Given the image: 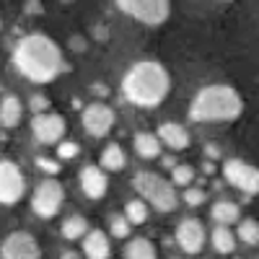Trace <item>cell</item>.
<instances>
[{
  "mask_svg": "<svg viewBox=\"0 0 259 259\" xmlns=\"http://www.w3.org/2000/svg\"><path fill=\"white\" fill-rule=\"evenodd\" d=\"M13 65L31 83H52L62 70V52L50 36L29 34L16 45Z\"/></svg>",
  "mask_w": 259,
  "mask_h": 259,
  "instance_id": "cell-1",
  "label": "cell"
},
{
  "mask_svg": "<svg viewBox=\"0 0 259 259\" xmlns=\"http://www.w3.org/2000/svg\"><path fill=\"white\" fill-rule=\"evenodd\" d=\"M171 91V75L156 60H140L122 78V94L135 106H158Z\"/></svg>",
  "mask_w": 259,
  "mask_h": 259,
  "instance_id": "cell-2",
  "label": "cell"
},
{
  "mask_svg": "<svg viewBox=\"0 0 259 259\" xmlns=\"http://www.w3.org/2000/svg\"><path fill=\"white\" fill-rule=\"evenodd\" d=\"M244 112V99L231 85H205L189 104L192 122H236Z\"/></svg>",
  "mask_w": 259,
  "mask_h": 259,
  "instance_id": "cell-3",
  "label": "cell"
},
{
  "mask_svg": "<svg viewBox=\"0 0 259 259\" xmlns=\"http://www.w3.org/2000/svg\"><path fill=\"white\" fill-rule=\"evenodd\" d=\"M133 187L138 192V197H143L150 207H156L158 212H174L179 207V194L174 184L166 182L163 177L153 174V171H143L133 179Z\"/></svg>",
  "mask_w": 259,
  "mask_h": 259,
  "instance_id": "cell-4",
  "label": "cell"
},
{
  "mask_svg": "<svg viewBox=\"0 0 259 259\" xmlns=\"http://www.w3.org/2000/svg\"><path fill=\"white\" fill-rule=\"evenodd\" d=\"M117 8L145 26H161L171 16L168 0H117Z\"/></svg>",
  "mask_w": 259,
  "mask_h": 259,
  "instance_id": "cell-5",
  "label": "cell"
},
{
  "mask_svg": "<svg viewBox=\"0 0 259 259\" xmlns=\"http://www.w3.org/2000/svg\"><path fill=\"white\" fill-rule=\"evenodd\" d=\"M62 200H65V189L62 184L55 179V177H47V179H41L34 189V197H31V207L34 212L39 215V218H55V215L60 212L62 207Z\"/></svg>",
  "mask_w": 259,
  "mask_h": 259,
  "instance_id": "cell-6",
  "label": "cell"
},
{
  "mask_svg": "<svg viewBox=\"0 0 259 259\" xmlns=\"http://www.w3.org/2000/svg\"><path fill=\"white\" fill-rule=\"evenodd\" d=\"M223 177L231 187H236L239 192H244L246 197L251 194H259V168L246 163V161H239V158H231L223 163Z\"/></svg>",
  "mask_w": 259,
  "mask_h": 259,
  "instance_id": "cell-7",
  "label": "cell"
},
{
  "mask_svg": "<svg viewBox=\"0 0 259 259\" xmlns=\"http://www.w3.org/2000/svg\"><path fill=\"white\" fill-rule=\"evenodd\" d=\"M26 192V179L13 161H0V205L21 202Z\"/></svg>",
  "mask_w": 259,
  "mask_h": 259,
  "instance_id": "cell-8",
  "label": "cell"
},
{
  "mask_svg": "<svg viewBox=\"0 0 259 259\" xmlns=\"http://www.w3.org/2000/svg\"><path fill=\"white\" fill-rule=\"evenodd\" d=\"M3 259H41V249L36 239L26 231H13L6 236L3 246H0Z\"/></svg>",
  "mask_w": 259,
  "mask_h": 259,
  "instance_id": "cell-9",
  "label": "cell"
},
{
  "mask_svg": "<svg viewBox=\"0 0 259 259\" xmlns=\"http://www.w3.org/2000/svg\"><path fill=\"white\" fill-rule=\"evenodd\" d=\"M65 130H68V124H65V119L60 114H50V112L34 114L31 133L41 145H57L65 135Z\"/></svg>",
  "mask_w": 259,
  "mask_h": 259,
  "instance_id": "cell-10",
  "label": "cell"
},
{
  "mask_svg": "<svg viewBox=\"0 0 259 259\" xmlns=\"http://www.w3.org/2000/svg\"><path fill=\"white\" fill-rule=\"evenodd\" d=\"M80 119H83L85 133L94 135V138L109 135L112 127H114V112H112L106 104H89V106L83 109Z\"/></svg>",
  "mask_w": 259,
  "mask_h": 259,
  "instance_id": "cell-11",
  "label": "cell"
},
{
  "mask_svg": "<svg viewBox=\"0 0 259 259\" xmlns=\"http://www.w3.org/2000/svg\"><path fill=\"white\" fill-rule=\"evenodd\" d=\"M205 226L194 218H187L177 226V244L184 254H200L205 246Z\"/></svg>",
  "mask_w": 259,
  "mask_h": 259,
  "instance_id": "cell-12",
  "label": "cell"
},
{
  "mask_svg": "<svg viewBox=\"0 0 259 259\" xmlns=\"http://www.w3.org/2000/svg\"><path fill=\"white\" fill-rule=\"evenodd\" d=\"M80 189L85 197L91 200H101L106 189H109V177L101 166H85L80 168Z\"/></svg>",
  "mask_w": 259,
  "mask_h": 259,
  "instance_id": "cell-13",
  "label": "cell"
},
{
  "mask_svg": "<svg viewBox=\"0 0 259 259\" xmlns=\"http://www.w3.org/2000/svg\"><path fill=\"white\" fill-rule=\"evenodd\" d=\"M83 254L89 259H109L112 256V244L104 236V231H89L83 236Z\"/></svg>",
  "mask_w": 259,
  "mask_h": 259,
  "instance_id": "cell-14",
  "label": "cell"
},
{
  "mask_svg": "<svg viewBox=\"0 0 259 259\" xmlns=\"http://www.w3.org/2000/svg\"><path fill=\"white\" fill-rule=\"evenodd\" d=\"M158 138L161 143H166L171 150H184L189 148V133L179 124V122H163L158 127Z\"/></svg>",
  "mask_w": 259,
  "mask_h": 259,
  "instance_id": "cell-15",
  "label": "cell"
},
{
  "mask_svg": "<svg viewBox=\"0 0 259 259\" xmlns=\"http://www.w3.org/2000/svg\"><path fill=\"white\" fill-rule=\"evenodd\" d=\"M21 117H24V106H21V99L16 96H3V101H0V127L6 130H13L21 124Z\"/></svg>",
  "mask_w": 259,
  "mask_h": 259,
  "instance_id": "cell-16",
  "label": "cell"
},
{
  "mask_svg": "<svg viewBox=\"0 0 259 259\" xmlns=\"http://www.w3.org/2000/svg\"><path fill=\"white\" fill-rule=\"evenodd\" d=\"M161 138L158 133H138L135 135V150H138V156L145 158V161H153L161 156Z\"/></svg>",
  "mask_w": 259,
  "mask_h": 259,
  "instance_id": "cell-17",
  "label": "cell"
},
{
  "mask_svg": "<svg viewBox=\"0 0 259 259\" xmlns=\"http://www.w3.org/2000/svg\"><path fill=\"white\" fill-rule=\"evenodd\" d=\"M210 215H212V221H215V223H221V226H233V223H239L241 210H239V205H236V202L221 200V202H215V205H212Z\"/></svg>",
  "mask_w": 259,
  "mask_h": 259,
  "instance_id": "cell-18",
  "label": "cell"
},
{
  "mask_svg": "<svg viewBox=\"0 0 259 259\" xmlns=\"http://www.w3.org/2000/svg\"><path fill=\"white\" fill-rule=\"evenodd\" d=\"M124 166H127V156H124L122 145L109 143V145L101 150V168L104 171H122Z\"/></svg>",
  "mask_w": 259,
  "mask_h": 259,
  "instance_id": "cell-19",
  "label": "cell"
},
{
  "mask_svg": "<svg viewBox=\"0 0 259 259\" xmlns=\"http://www.w3.org/2000/svg\"><path fill=\"white\" fill-rule=\"evenodd\" d=\"M60 233H62V239H68V241H78L89 233V221H85L83 215H70V218L62 221Z\"/></svg>",
  "mask_w": 259,
  "mask_h": 259,
  "instance_id": "cell-20",
  "label": "cell"
},
{
  "mask_svg": "<svg viewBox=\"0 0 259 259\" xmlns=\"http://www.w3.org/2000/svg\"><path fill=\"white\" fill-rule=\"evenodd\" d=\"M210 241H212L215 251L231 254V251L236 249V241H239V239H236V233L231 231V226H221V223H218V228L210 233Z\"/></svg>",
  "mask_w": 259,
  "mask_h": 259,
  "instance_id": "cell-21",
  "label": "cell"
},
{
  "mask_svg": "<svg viewBox=\"0 0 259 259\" xmlns=\"http://www.w3.org/2000/svg\"><path fill=\"white\" fill-rule=\"evenodd\" d=\"M127 259H158V251L148 239H133L127 244Z\"/></svg>",
  "mask_w": 259,
  "mask_h": 259,
  "instance_id": "cell-22",
  "label": "cell"
},
{
  "mask_svg": "<svg viewBox=\"0 0 259 259\" xmlns=\"http://www.w3.org/2000/svg\"><path fill=\"white\" fill-rule=\"evenodd\" d=\"M148 215H150V210H148V202L145 200H130L127 207H124V218L133 223V226H143L148 221Z\"/></svg>",
  "mask_w": 259,
  "mask_h": 259,
  "instance_id": "cell-23",
  "label": "cell"
},
{
  "mask_svg": "<svg viewBox=\"0 0 259 259\" xmlns=\"http://www.w3.org/2000/svg\"><path fill=\"white\" fill-rule=\"evenodd\" d=\"M236 239L249 244V246H259V223L256 221H241L239 223V231H236Z\"/></svg>",
  "mask_w": 259,
  "mask_h": 259,
  "instance_id": "cell-24",
  "label": "cell"
},
{
  "mask_svg": "<svg viewBox=\"0 0 259 259\" xmlns=\"http://www.w3.org/2000/svg\"><path fill=\"white\" fill-rule=\"evenodd\" d=\"M194 182V168L192 166H184V163H177L171 168V184L174 187H189Z\"/></svg>",
  "mask_w": 259,
  "mask_h": 259,
  "instance_id": "cell-25",
  "label": "cell"
},
{
  "mask_svg": "<svg viewBox=\"0 0 259 259\" xmlns=\"http://www.w3.org/2000/svg\"><path fill=\"white\" fill-rule=\"evenodd\" d=\"M109 228H112V236H117V239H127L130 231H133V223H130L124 215H112Z\"/></svg>",
  "mask_w": 259,
  "mask_h": 259,
  "instance_id": "cell-26",
  "label": "cell"
},
{
  "mask_svg": "<svg viewBox=\"0 0 259 259\" xmlns=\"http://www.w3.org/2000/svg\"><path fill=\"white\" fill-rule=\"evenodd\" d=\"M75 156H80V145L62 138V140L57 143V158H60V161H73Z\"/></svg>",
  "mask_w": 259,
  "mask_h": 259,
  "instance_id": "cell-27",
  "label": "cell"
},
{
  "mask_svg": "<svg viewBox=\"0 0 259 259\" xmlns=\"http://www.w3.org/2000/svg\"><path fill=\"white\" fill-rule=\"evenodd\" d=\"M205 197H207V194H205L202 189H197V187H184V194H182V200H184L189 207H200V205L205 202Z\"/></svg>",
  "mask_w": 259,
  "mask_h": 259,
  "instance_id": "cell-28",
  "label": "cell"
},
{
  "mask_svg": "<svg viewBox=\"0 0 259 259\" xmlns=\"http://www.w3.org/2000/svg\"><path fill=\"white\" fill-rule=\"evenodd\" d=\"M36 168H41L47 177H55L60 171V163L57 161H50V158H36Z\"/></svg>",
  "mask_w": 259,
  "mask_h": 259,
  "instance_id": "cell-29",
  "label": "cell"
},
{
  "mask_svg": "<svg viewBox=\"0 0 259 259\" xmlns=\"http://www.w3.org/2000/svg\"><path fill=\"white\" fill-rule=\"evenodd\" d=\"M47 109H50V99L41 96V94H36V96L31 99V112H34V114H41V112H47Z\"/></svg>",
  "mask_w": 259,
  "mask_h": 259,
  "instance_id": "cell-30",
  "label": "cell"
},
{
  "mask_svg": "<svg viewBox=\"0 0 259 259\" xmlns=\"http://www.w3.org/2000/svg\"><path fill=\"white\" fill-rule=\"evenodd\" d=\"M205 156H210V158H221V150L215 148V145H205Z\"/></svg>",
  "mask_w": 259,
  "mask_h": 259,
  "instance_id": "cell-31",
  "label": "cell"
},
{
  "mask_svg": "<svg viewBox=\"0 0 259 259\" xmlns=\"http://www.w3.org/2000/svg\"><path fill=\"white\" fill-rule=\"evenodd\" d=\"M161 163H163V168H174L177 166V161L171 158V156H166V158H161Z\"/></svg>",
  "mask_w": 259,
  "mask_h": 259,
  "instance_id": "cell-32",
  "label": "cell"
},
{
  "mask_svg": "<svg viewBox=\"0 0 259 259\" xmlns=\"http://www.w3.org/2000/svg\"><path fill=\"white\" fill-rule=\"evenodd\" d=\"M60 259H78V254H75V251H65Z\"/></svg>",
  "mask_w": 259,
  "mask_h": 259,
  "instance_id": "cell-33",
  "label": "cell"
}]
</instances>
